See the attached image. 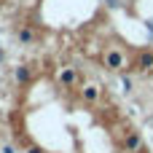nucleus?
<instances>
[{
    "instance_id": "1",
    "label": "nucleus",
    "mask_w": 153,
    "mask_h": 153,
    "mask_svg": "<svg viewBox=\"0 0 153 153\" xmlns=\"http://www.w3.org/2000/svg\"><path fill=\"white\" fill-rule=\"evenodd\" d=\"M102 67L110 70V73H121L126 67V54L118 48V46H110L102 51Z\"/></svg>"
},
{
    "instance_id": "2",
    "label": "nucleus",
    "mask_w": 153,
    "mask_h": 153,
    "mask_svg": "<svg viewBox=\"0 0 153 153\" xmlns=\"http://www.w3.org/2000/svg\"><path fill=\"white\" fill-rule=\"evenodd\" d=\"M132 70L140 73V75H153V48H143V51L134 54Z\"/></svg>"
},
{
    "instance_id": "3",
    "label": "nucleus",
    "mask_w": 153,
    "mask_h": 153,
    "mask_svg": "<svg viewBox=\"0 0 153 153\" xmlns=\"http://www.w3.org/2000/svg\"><path fill=\"white\" fill-rule=\"evenodd\" d=\"M56 83H59L62 89H75V86L81 83V75H78L75 67L65 65V67H59V73H56Z\"/></svg>"
},
{
    "instance_id": "4",
    "label": "nucleus",
    "mask_w": 153,
    "mask_h": 153,
    "mask_svg": "<svg viewBox=\"0 0 153 153\" xmlns=\"http://www.w3.org/2000/svg\"><path fill=\"white\" fill-rule=\"evenodd\" d=\"M143 137H140V132H126V137H124V143H121V151L124 153H143Z\"/></svg>"
},
{
    "instance_id": "5",
    "label": "nucleus",
    "mask_w": 153,
    "mask_h": 153,
    "mask_svg": "<svg viewBox=\"0 0 153 153\" xmlns=\"http://www.w3.org/2000/svg\"><path fill=\"white\" fill-rule=\"evenodd\" d=\"M100 97H102V86H100V83H83V86H81V100H83L86 105H97Z\"/></svg>"
},
{
    "instance_id": "6",
    "label": "nucleus",
    "mask_w": 153,
    "mask_h": 153,
    "mask_svg": "<svg viewBox=\"0 0 153 153\" xmlns=\"http://www.w3.org/2000/svg\"><path fill=\"white\" fill-rule=\"evenodd\" d=\"M16 40H19V46H32V43L38 40V35H35V30H32L30 24H22V27L16 30Z\"/></svg>"
},
{
    "instance_id": "7",
    "label": "nucleus",
    "mask_w": 153,
    "mask_h": 153,
    "mask_svg": "<svg viewBox=\"0 0 153 153\" xmlns=\"http://www.w3.org/2000/svg\"><path fill=\"white\" fill-rule=\"evenodd\" d=\"M13 81H16L19 86H27V83L32 81V67H30V65H16V67H13Z\"/></svg>"
},
{
    "instance_id": "8",
    "label": "nucleus",
    "mask_w": 153,
    "mask_h": 153,
    "mask_svg": "<svg viewBox=\"0 0 153 153\" xmlns=\"http://www.w3.org/2000/svg\"><path fill=\"white\" fill-rule=\"evenodd\" d=\"M121 89H124L126 94H129V91L134 89V83H132V78H129V75H121Z\"/></svg>"
},
{
    "instance_id": "9",
    "label": "nucleus",
    "mask_w": 153,
    "mask_h": 153,
    "mask_svg": "<svg viewBox=\"0 0 153 153\" xmlns=\"http://www.w3.org/2000/svg\"><path fill=\"white\" fill-rule=\"evenodd\" d=\"M27 153H46V151H43L40 145H30V148H27Z\"/></svg>"
},
{
    "instance_id": "10",
    "label": "nucleus",
    "mask_w": 153,
    "mask_h": 153,
    "mask_svg": "<svg viewBox=\"0 0 153 153\" xmlns=\"http://www.w3.org/2000/svg\"><path fill=\"white\" fill-rule=\"evenodd\" d=\"M0 151H3V153H16V148H13V145H3Z\"/></svg>"
},
{
    "instance_id": "11",
    "label": "nucleus",
    "mask_w": 153,
    "mask_h": 153,
    "mask_svg": "<svg viewBox=\"0 0 153 153\" xmlns=\"http://www.w3.org/2000/svg\"><path fill=\"white\" fill-rule=\"evenodd\" d=\"M108 5H110V8H118L121 3H118V0H108Z\"/></svg>"
},
{
    "instance_id": "12",
    "label": "nucleus",
    "mask_w": 153,
    "mask_h": 153,
    "mask_svg": "<svg viewBox=\"0 0 153 153\" xmlns=\"http://www.w3.org/2000/svg\"><path fill=\"white\" fill-rule=\"evenodd\" d=\"M3 62H5V48L0 46V65H3Z\"/></svg>"
},
{
    "instance_id": "13",
    "label": "nucleus",
    "mask_w": 153,
    "mask_h": 153,
    "mask_svg": "<svg viewBox=\"0 0 153 153\" xmlns=\"http://www.w3.org/2000/svg\"><path fill=\"white\" fill-rule=\"evenodd\" d=\"M0 153H3V151H0Z\"/></svg>"
}]
</instances>
